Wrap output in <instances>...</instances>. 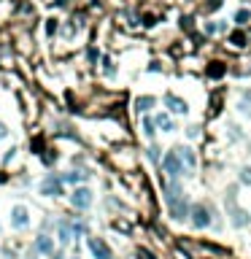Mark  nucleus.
Returning a JSON list of instances; mask_svg holds the SVG:
<instances>
[{"label": "nucleus", "instance_id": "f257e3e1", "mask_svg": "<svg viewBox=\"0 0 251 259\" xmlns=\"http://www.w3.org/2000/svg\"><path fill=\"white\" fill-rule=\"evenodd\" d=\"M168 205H170V216H173L176 222H184V219L189 216V205H186L181 184H178V181L168 184Z\"/></svg>", "mask_w": 251, "mask_h": 259}, {"label": "nucleus", "instance_id": "f03ea898", "mask_svg": "<svg viewBox=\"0 0 251 259\" xmlns=\"http://www.w3.org/2000/svg\"><path fill=\"white\" fill-rule=\"evenodd\" d=\"M162 165H165V173H168L173 181H178L181 176H186V170H184V165H181V160H178V154L176 151H170L168 157L162 160Z\"/></svg>", "mask_w": 251, "mask_h": 259}, {"label": "nucleus", "instance_id": "7ed1b4c3", "mask_svg": "<svg viewBox=\"0 0 251 259\" xmlns=\"http://www.w3.org/2000/svg\"><path fill=\"white\" fill-rule=\"evenodd\" d=\"M189 216H192V224L197 227V230H206V227L211 224V214H208V208L206 205H192L189 208Z\"/></svg>", "mask_w": 251, "mask_h": 259}, {"label": "nucleus", "instance_id": "20e7f679", "mask_svg": "<svg viewBox=\"0 0 251 259\" xmlns=\"http://www.w3.org/2000/svg\"><path fill=\"white\" fill-rule=\"evenodd\" d=\"M62 181L57 176H46L43 181H41V194H46V197H60L62 194Z\"/></svg>", "mask_w": 251, "mask_h": 259}, {"label": "nucleus", "instance_id": "39448f33", "mask_svg": "<svg viewBox=\"0 0 251 259\" xmlns=\"http://www.w3.org/2000/svg\"><path fill=\"white\" fill-rule=\"evenodd\" d=\"M70 202H73V205L76 208H89L92 205V192L89 189H84V186H78V189L73 192V194H70Z\"/></svg>", "mask_w": 251, "mask_h": 259}, {"label": "nucleus", "instance_id": "423d86ee", "mask_svg": "<svg viewBox=\"0 0 251 259\" xmlns=\"http://www.w3.org/2000/svg\"><path fill=\"white\" fill-rule=\"evenodd\" d=\"M87 246H89L92 254H95V259H111V248H108L100 238H89Z\"/></svg>", "mask_w": 251, "mask_h": 259}, {"label": "nucleus", "instance_id": "0eeeda50", "mask_svg": "<svg viewBox=\"0 0 251 259\" xmlns=\"http://www.w3.org/2000/svg\"><path fill=\"white\" fill-rule=\"evenodd\" d=\"M176 154H178V160H181V165H184V170H186V176L194 170V165H197V160H194V151H189L186 146H181V148H176Z\"/></svg>", "mask_w": 251, "mask_h": 259}, {"label": "nucleus", "instance_id": "6e6552de", "mask_svg": "<svg viewBox=\"0 0 251 259\" xmlns=\"http://www.w3.org/2000/svg\"><path fill=\"white\" fill-rule=\"evenodd\" d=\"M35 254H43V256L54 254V240L49 238V235H38L35 238Z\"/></svg>", "mask_w": 251, "mask_h": 259}, {"label": "nucleus", "instance_id": "1a4fd4ad", "mask_svg": "<svg viewBox=\"0 0 251 259\" xmlns=\"http://www.w3.org/2000/svg\"><path fill=\"white\" fill-rule=\"evenodd\" d=\"M11 222H14V227H27V224H30L27 208H25V205H17V208H14V219H11Z\"/></svg>", "mask_w": 251, "mask_h": 259}, {"label": "nucleus", "instance_id": "9d476101", "mask_svg": "<svg viewBox=\"0 0 251 259\" xmlns=\"http://www.w3.org/2000/svg\"><path fill=\"white\" fill-rule=\"evenodd\" d=\"M165 103H168V108H170L173 114H186V111H189V108H186V103H184L181 97H173V95H168V97H165Z\"/></svg>", "mask_w": 251, "mask_h": 259}, {"label": "nucleus", "instance_id": "9b49d317", "mask_svg": "<svg viewBox=\"0 0 251 259\" xmlns=\"http://www.w3.org/2000/svg\"><path fill=\"white\" fill-rule=\"evenodd\" d=\"M60 240L62 243H70L73 240V224H70V219H65V222H60Z\"/></svg>", "mask_w": 251, "mask_h": 259}, {"label": "nucleus", "instance_id": "f8f14e48", "mask_svg": "<svg viewBox=\"0 0 251 259\" xmlns=\"http://www.w3.org/2000/svg\"><path fill=\"white\" fill-rule=\"evenodd\" d=\"M232 224L238 227V230H243V227L248 224V214H246L243 208H235V211H232Z\"/></svg>", "mask_w": 251, "mask_h": 259}, {"label": "nucleus", "instance_id": "ddd939ff", "mask_svg": "<svg viewBox=\"0 0 251 259\" xmlns=\"http://www.w3.org/2000/svg\"><path fill=\"white\" fill-rule=\"evenodd\" d=\"M84 178H87V173H78V170H73V173H65V176H60V181L78 184V181H84Z\"/></svg>", "mask_w": 251, "mask_h": 259}, {"label": "nucleus", "instance_id": "4468645a", "mask_svg": "<svg viewBox=\"0 0 251 259\" xmlns=\"http://www.w3.org/2000/svg\"><path fill=\"white\" fill-rule=\"evenodd\" d=\"M224 70H227L224 62H211V65H208V76H211V78H222Z\"/></svg>", "mask_w": 251, "mask_h": 259}, {"label": "nucleus", "instance_id": "2eb2a0df", "mask_svg": "<svg viewBox=\"0 0 251 259\" xmlns=\"http://www.w3.org/2000/svg\"><path fill=\"white\" fill-rule=\"evenodd\" d=\"M154 122L160 124V127H162L165 132H173V130H176V124L170 122V119H168V116H165V114H160V116H154Z\"/></svg>", "mask_w": 251, "mask_h": 259}, {"label": "nucleus", "instance_id": "dca6fc26", "mask_svg": "<svg viewBox=\"0 0 251 259\" xmlns=\"http://www.w3.org/2000/svg\"><path fill=\"white\" fill-rule=\"evenodd\" d=\"M143 132H146L148 138H152L154 132H157V122H154V116H146V119H143Z\"/></svg>", "mask_w": 251, "mask_h": 259}, {"label": "nucleus", "instance_id": "f3484780", "mask_svg": "<svg viewBox=\"0 0 251 259\" xmlns=\"http://www.w3.org/2000/svg\"><path fill=\"white\" fill-rule=\"evenodd\" d=\"M135 106H138V111H148V108H154V97H148V95L146 97H138Z\"/></svg>", "mask_w": 251, "mask_h": 259}, {"label": "nucleus", "instance_id": "a211bd4d", "mask_svg": "<svg viewBox=\"0 0 251 259\" xmlns=\"http://www.w3.org/2000/svg\"><path fill=\"white\" fill-rule=\"evenodd\" d=\"M248 19H251V11H248V9H240V11H235V22H238V25H246Z\"/></svg>", "mask_w": 251, "mask_h": 259}, {"label": "nucleus", "instance_id": "6ab92c4d", "mask_svg": "<svg viewBox=\"0 0 251 259\" xmlns=\"http://www.w3.org/2000/svg\"><path fill=\"white\" fill-rule=\"evenodd\" d=\"M230 41H232V46H246V35H243V33H232Z\"/></svg>", "mask_w": 251, "mask_h": 259}, {"label": "nucleus", "instance_id": "aec40b11", "mask_svg": "<svg viewBox=\"0 0 251 259\" xmlns=\"http://www.w3.org/2000/svg\"><path fill=\"white\" fill-rule=\"evenodd\" d=\"M238 176H240V181H243V184H248V186H251V168H243Z\"/></svg>", "mask_w": 251, "mask_h": 259}, {"label": "nucleus", "instance_id": "412c9836", "mask_svg": "<svg viewBox=\"0 0 251 259\" xmlns=\"http://www.w3.org/2000/svg\"><path fill=\"white\" fill-rule=\"evenodd\" d=\"M148 160H152V162H160V148H157V146L148 148Z\"/></svg>", "mask_w": 251, "mask_h": 259}, {"label": "nucleus", "instance_id": "4be33fe9", "mask_svg": "<svg viewBox=\"0 0 251 259\" xmlns=\"http://www.w3.org/2000/svg\"><path fill=\"white\" fill-rule=\"evenodd\" d=\"M186 135H189V138H197L200 130H197V127H189V130H186Z\"/></svg>", "mask_w": 251, "mask_h": 259}, {"label": "nucleus", "instance_id": "5701e85b", "mask_svg": "<svg viewBox=\"0 0 251 259\" xmlns=\"http://www.w3.org/2000/svg\"><path fill=\"white\" fill-rule=\"evenodd\" d=\"M6 132H9V130H6V124H0V138H6Z\"/></svg>", "mask_w": 251, "mask_h": 259}, {"label": "nucleus", "instance_id": "b1692460", "mask_svg": "<svg viewBox=\"0 0 251 259\" xmlns=\"http://www.w3.org/2000/svg\"><path fill=\"white\" fill-rule=\"evenodd\" d=\"M25 259H38V254H35V251H33V254H27Z\"/></svg>", "mask_w": 251, "mask_h": 259}, {"label": "nucleus", "instance_id": "393cba45", "mask_svg": "<svg viewBox=\"0 0 251 259\" xmlns=\"http://www.w3.org/2000/svg\"><path fill=\"white\" fill-rule=\"evenodd\" d=\"M54 259H62V256H54Z\"/></svg>", "mask_w": 251, "mask_h": 259}, {"label": "nucleus", "instance_id": "a878e982", "mask_svg": "<svg viewBox=\"0 0 251 259\" xmlns=\"http://www.w3.org/2000/svg\"><path fill=\"white\" fill-rule=\"evenodd\" d=\"M70 259H78V256H70Z\"/></svg>", "mask_w": 251, "mask_h": 259}]
</instances>
